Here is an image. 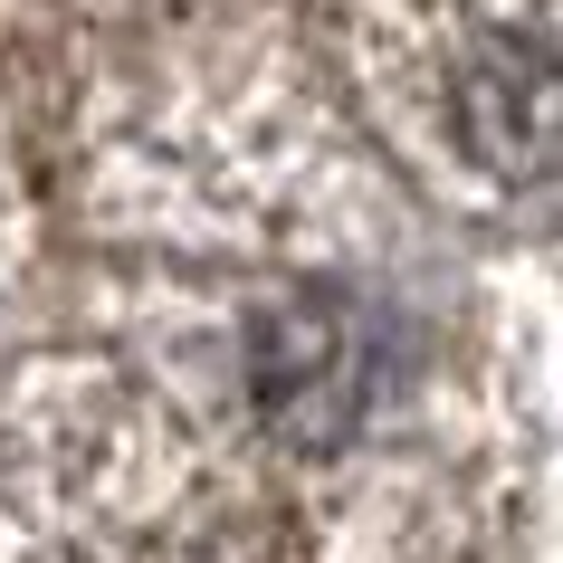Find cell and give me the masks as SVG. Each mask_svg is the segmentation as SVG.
<instances>
[{"instance_id":"6da1fadb","label":"cell","mask_w":563,"mask_h":563,"mask_svg":"<svg viewBox=\"0 0 563 563\" xmlns=\"http://www.w3.org/2000/svg\"><path fill=\"white\" fill-rule=\"evenodd\" d=\"M373 38H411L430 115L487 181L563 173V0H354Z\"/></svg>"}]
</instances>
